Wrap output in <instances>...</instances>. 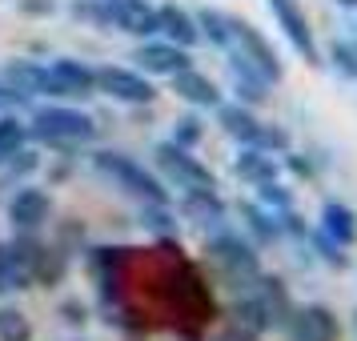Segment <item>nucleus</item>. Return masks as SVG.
<instances>
[{
    "label": "nucleus",
    "instance_id": "nucleus-8",
    "mask_svg": "<svg viewBox=\"0 0 357 341\" xmlns=\"http://www.w3.org/2000/svg\"><path fill=\"white\" fill-rule=\"evenodd\" d=\"M289 341H341L345 329H341V317L321 301H309V305H293L289 321L281 325Z\"/></svg>",
    "mask_w": 357,
    "mask_h": 341
},
{
    "label": "nucleus",
    "instance_id": "nucleus-9",
    "mask_svg": "<svg viewBox=\"0 0 357 341\" xmlns=\"http://www.w3.org/2000/svg\"><path fill=\"white\" fill-rule=\"evenodd\" d=\"M269 13H273L277 29L285 33V40L293 45V52L313 68L321 65V49H317V36H313V29H309L305 8H301L297 0H269Z\"/></svg>",
    "mask_w": 357,
    "mask_h": 341
},
{
    "label": "nucleus",
    "instance_id": "nucleus-2",
    "mask_svg": "<svg viewBox=\"0 0 357 341\" xmlns=\"http://www.w3.org/2000/svg\"><path fill=\"white\" fill-rule=\"evenodd\" d=\"M205 261L221 273V281H229L233 289L241 293L249 289L261 277V253L253 241H245L241 233L233 229H213L209 241H205Z\"/></svg>",
    "mask_w": 357,
    "mask_h": 341
},
{
    "label": "nucleus",
    "instance_id": "nucleus-37",
    "mask_svg": "<svg viewBox=\"0 0 357 341\" xmlns=\"http://www.w3.org/2000/svg\"><path fill=\"white\" fill-rule=\"evenodd\" d=\"M56 317L65 325H77V329H81V325H89V305H84L81 297H68V301L56 305Z\"/></svg>",
    "mask_w": 357,
    "mask_h": 341
},
{
    "label": "nucleus",
    "instance_id": "nucleus-3",
    "mask_svg": "<svg viewBox=\"0 0 357 341\" xmlns=\"http://www.w3.org/2000/svg\"><path fill=\"white\" fill-rule=\"evenodd\" d=\"M93 169H97L100 177H109L121 189V193L137 197L141 205H169V189H165V181L145 169L141 161H132L129 153H116V149H97L93 153Z\"/></svg>",
    "mask_w": 357,
    "mask_h": 341
},
{
    "label": "nucleus",
    "instance_id": "nucleus-18",
    "mask_svg": "<svg viewBox=\"0 0 357 341\" xmlns=\"http://www.w3.org/2000/svg\"><path fill=\"white\" fill-rule=\"evenodd\" d=\"M157 36L173 40L181 49H193L197 40H201V29H197V17L185 13L181 4H161L157 8Z\"/></svg>",
    "mask_w": 357,
    "mask_h": 341
},
{
    "label": "nucleus",
    "instance_id": "nucleus-19",
    "mask_svg": "<svg viewBox=\"0 0 357 341\" xmlns=\"http://www.w3.org/2000/svg\"><path fill=\"white\" fill-rule=\"evenodd\" d=\"M281 173V161L273 153H261V149H245L233 157V177L245 181V185H261V181H277Z\"/></svg>",
    "mask_w": 357,
    "mask_h": 341
},
{
    "label": "nucleus",
    "instance_id": "nucleus-39",
    "mask_svg": "<svg viewBox=\"0 0 357 341\" xmlns=\"http://www.w3.org/2000/svg\"><path fill=\"white\" fill-rule=\"evenodd\" d=\"M217 341H261V333L257 329H249V325H241V321H233L229 317V325L217 333Z\"/></svg>",
    "mask_w": 357,
    "mask_h": 341
},
{
    "label": "nucleus",
    "instance_id": "nucleus-15",
    "mask_svg": "<svg viewBox=\"0 0 357 341\" xmlns=\"http://www.w3.org/2000/svg\"><path fill=\"white\" fill-rule=\"evenodd\" d=\"M113 33L125 36H157V8L149 0H109Z\"/></svg>",
    "mask_w": 357,
    "mask_h": 341
},
{
    "label": "nucleus",
    "instance_id": "nucleus-40",
    "mask_svg": "<svg viewBox=\"0 0 357 341\" xmlns=\"http://www.w3.org/2000/svg\"><path fill=\"white\" fill-rule=\"evenodd\" d=\"M33 100L29 97H20L17 89H8V84L0 81V113H20V109H29Z\"/></svg>",
    "mask_w": 357,
    "mask_h": 341
},
{
    "label": "nucleus",
    "instance_id": "nucleus-17",
    "mask_svg": "<svg viewBox=\"0 0 357 341\" xmlns=\"http://www.w3.org/2000/svg\"><path fill=\"white\" fill-rule=\"evenodd\" d=\"M169 89H173V97H181L193 109H217L221 105V89L205 73H197V68H185L177 77H169Z\"/></svg>",
    "mask_w": 357,
    "mask_h": 341
},
{
    "label": "nucleus",
    "instance_id": "nucleus-14",
    "mask_svg": "<svg viewBox=\"0 0 357 341\" xmlns=\"http://www.w3.org/2000/svg\"><path fill=\"white\" fill-rule=\"evenodd\" d=\"M229 89H233V97H237V105H265L269 100V89L273 84L261 77V68H253L249 61H245L241 52L229 49Z\"/></svg>",
    "mask_w": 357,
    "mask_h": 341
},
{
    "label": "nucleus",
    "instance_id": "nucleus-34",
    "mask_svg": "<svg viewBox=\"0 0 357 341\" xmlns=\"http://www.w3.org/2000/svg\"><path fill=\"white\" fill-rule=\"evenodd\" d=\"M253 189H257V201H261L269 213L293 209V189H285L281 181H261V185H253Z\"/></svg>",
    "mask_w": 357,
    "mask_h": 341
},
{
    "label": "nucleus",
    "instance_id": "nucleus-45",
    "mask_svg": "<svg viewBox=\"0 0 357 341\" xmlns=\"http://www.w3.org/2000/svg\"><path fill=\"white\" fill-rule=\"evenodd\" d=\"M354 333H357V309H354Z\"/></svg>",
    "mask_w": 357,
    "mask_h": 341
},
{
    "label": "nucleus",
    "instance_id": "nucleus-1",
    "mask_svg": "<svg viewBox=\"0 0 357 341\" xmlns=\"http://www.w3.org/2000/svg\"><path fill=\"white\" fill-rule=\"evenodd\" d=\"M93 137H97V121L81 109H73V105H36L33 109L29 141H36V145H49L73 157V149L93 141Z\"/></svg>",
    "mask_w": 357,
    "mask_h": 341
},
{
    "label": "nucleus",
    "instance_id": "nucleus-31",
    "mask_svg": "<svg viewBox=\"0 0 357 341\" xmlns=\"http://www.w3.org/2000/svg\"><path fill=\"white\" fill-rule=\"evenodd\" d=\"M29 145V125H20L13 113H0V161Z\"/></svg>",
    "mask_w": 357,
    "mask_h": 341
},
{
    "label": "nucleus",
    "instance_id": "nucleus-28",
    "mask_svg": "<svg viewBox=\"0 0 357 341\" xmlns=\"http://www.w3.org/2000/svg\"><path fill=\"white\" fill-rule=\"evenodd\" d=\"M52 245H56L61 253H68V257H73V253H84V249H89V225H84L81 217H68V221H61Z\"/></svg>",
    "mask_w": 357,
    "mask_h": 341
},
{
    "label": "nucleus",
    "instance_id": "nucleus-13",
    "mask_svg": "<svg viewBox=\"0 0 357 341\" xmlns=\"http://www.w3.org/2000/svg\"><path fill=\"white\" fill-rule=\"evenodd\" d=\"M229 217L225 197L217 193V185H197V189H185L181 197V221H189L197 229H217Z\"/></svg>",
    "mask_w": 357,
    "mask_h": 341
},
{
    "label": "nucleus",
    "instance_id": "nucleus-22",
    "mask_svg": "<svg viewBox=\"0 0 357 341\" xmlns=\"http://www.w3.org/2000/svg\"><path fill=\"white\" fill-rule=\"evenodd\" d=\"M65 277H68V253H61L56 245L40 241L36 261H33V285H40V289H56Z\"/></svg>",
    "mask_w": 357,
    "mask_h": 341
},
{
    "label": "nucleus",
    "instance_id": "nucleus-20",
    "mask_svg": "<svg viewBox=\"0 0 357 341\" xmlns=\"http://www.w3.org/2000/svg\"><path fill=\"white\" fill-rule=\"evenodd\" d=\"M233 213L245 221V229H249V237L257 245H273L281 241V225H277V213H269L261 201H237L233 205Z\"/></svg>",
    "mask_w": 357,
    "mask_h": 341
},
{
    "label": "nucleus",
    "instance_id": "nucleus-5",
    "mask_svg": "<svg viewBox=\"0 0 357 341\" xmlns=\"http://www.w3.org/2000/svg\"><path fill=\"white\" fill-rule=\"evenodd\" d=\"M97 73V93L100 97L116 100V105H129V109H149L157 100V84L149 81L145 73L125 65H100L93 68Z\"/></svg>",
    "mask_w": 357,
    "mask_h": 341
},
{
    "label": "nucleus",
    "instance_id": "nucleus-32",
    "mask_svg": "<svg viewBox=\"0 0 357 341\" xmlns=\"http://www.w3.org/2000/svg\"><path fill=\"white\" fill-rule=\"evenodd\" d=\"M325 61L337 68L345 81H357V40H329Z\"/></svg>",
    "mask_w": 357,
    "mask_h": 341
},
{
    "label": "nucleus",
    "instance_id": "nucleus-41",
    "mask_svg": "<svg viewBox=\"0 0 357 341\" xmlns=\"http://www.w3.org/2000/svg\"><path fill=\"white\" fill-rule=\"evenodd\" d=\"M285 169H289L293 177H301V181L317 177V169H313V165H309L305 157H297V153H289V157H285Z\"/></svg>",
    "mask_w": 357,
    "mask_h": 341
},
{
    "label": "nucleus",
    "instance_id": "nucleus-42",
    "mask_svg": "<svg viewBox=\"0 0 357 341\" xmlns=\"http://www.w3.org/2000/svg\"><path fill=\"white\" fill-rule=\"evenodd\" d=\"M49 177H52V185H61L65 177H73V157H68V153H65V157H61L56 165H52V173H49Z\"/></svg>",
    "mask_w": 357,
    "mask_h": 341
},
{
    "label": "nucleus",
    "instance_id": "nucleus-7",
    "mask_svg": "<svg viewBox=\"0 0 357 341\" xmlns=\"http://www.w3.org/2000/svg\"><path fill=\"white\" fill-rule=\"evenodd\" d=\"M233 52H241L245 61L253 68H261V77L269 84H281L285 81V65H281V56H277V49L265 40V36L249 24V20H241V17H233V45H229ZM225 49V52H229Z\"/></svg>",
    "mask_w": 357,
    "mask_h": 341
},
{
    "label": "nucleus",
    "instance_id": "nucleus-33",
    "mask_svg": "<svg viewBox=\"0 0 357 341\" xmlns=\"http://www.w3.org/2000/svg\"><path fill=\"white\" fill-rule=\"evenodd\" d=\"M141 225H145L149 233H157V237H177V217H173L169 205H145Z\"/></svg>",
    "mask_w": 357,
    "mask_h": 341
},
{
    "label": "nucleus",
    "instance_id": "nucleus-36",
    "mask_svg": "<svg viewBox=\"0 0 357 341\" xmlns=\"http://www.w3.org/2000/svg\"><path fill=\"white\" fill-rule=\"evenodd\" d=\"M277 225H281V237H293V241H305L309 237V225H305V217L297 209H285V213H277Z\"/></svg>",
    "mask_w": 357,
    "mask_h": 341
},
{
    "label": "nucleus",
    "instance_id": "nucleus-10",
    "mask_svg": "<svg viewBox=\"0 0 357 341\" xmlns=\"http://www.w3.org/2000/svg\"><path fill=\"white\" fill-rule=\"evenodd\" d=\"M49 97L65 100V105H77V100L97 97V73L73 56H61L49 65Z\"/></svg>",
    "mask_w": 357,
    "mask_h": 341
},
{
    "label": "nucleus",
    "instance_id": "nucleus-26",
    "mask_svg": "<svg viewBox=\"0 0 357 341\" xmlns=\"http://www.w3.org/2000/svg\"><path fill=\"white\" fill-rule=\"evenodd\" d=\"M305 245L317 253V261L321 265H329V269H349V253H345V245H337L329 233H321V229H309V237H305Z\"/></svg>",
    "mask_w": 357,
    "mask_h": 341
},
{
    "label": "nucleus",
    "instance_id": "nucleus-6",
    "mask_svg": "<svg viewBox=\"0 0 357 341\" xmlns=\"http://www.w3.org/2000/svg\"><path fill=\"white\" fill-rule=\"evenodd\" d=\"M153 157H157V169H161V177L169 185H177V189H197V185H217V173H213L209 165L197 157L193 149L177 145V141H161V145L153 149Z\"/></svg>",
    "mask_w": 357,
    "mask_h": 341
},
{
    "label": "nucleus",
    "instance_id": "nucleus-23",
    "mask_svg": "<svg viewBox=\"0 0 357 341\" xmlns=\"http://www.w3.org/2000/svg\"><path fill=\"white\" fill-rule=\"evenodd\" d=\"M233 321L249 325V329H257V333H269V329H277L273 313H269V305H265L257 293H253V285L233 297Z\"/></svg>",
    "mask_w": 357,
    "mask_h": 341
},
{
    "label": "nucleus",
    "instance_id": "nucleus-25",
    "mask_svg": "<svg viewBox=\"0 0 357 341\" xmlns=\"http://www.w3.org/2000/svg\"><path fill=\"white\" fill-rule=\"evenodd\" d=\"M197 29H201V40H209L213 49L225 52L233 45V17L221 8H197Z\"/></svg>",
    "mask_w": 357,
    "mask_h": 341
},
{
    "label": "nucleus",
    "instance_id": "nucleus-4",
    "mask_svg": "<svg viewBox=\"0 0 357 341\" xmlns=\"http://www.w3.org/2000/svg\"><path fill=\"white\" fill-rule=\"evenodd\" d=\"M217 125H221V132L225 137H233L237 145L245 149H261V153H289V132L281 129V125H265L249 105H217Z\"/></svg>",
    "mask_w": 357,
    "mask_h": 341
},
{
    "label": "nucleus",
    "instance_id": "nucleus-11",
    "mask_svg": "<svg viewBox=\"0 0 357 341\" xmlns=\"http://www.w3.org/2000/svg\"><path fill=\"white\" fill-rule=\"evenodd\" d=\"M132 68L145 73V77H165L169 81L185 68H193V56H189V49H181V45L161 36V40H145V45L132 49Z\"/></svg>",
    "mask_w": 357,
    "mask_h": 341
},
{
    "label": "nucleus",
    "instance_id": "nucleus-30",
    "mask_svg": "<svg viewBox=\"0 0 357 341\" xmlns=\"http://www.w3.org/2000/svg\"><path fill=\"white\" fill-rule=\"evenodd\" d=\"M0 341H33V321L24 317V309L0 305Z\"/></svg>",
    "mask_w": 357,
    "mask_h": 341
},
{
    "label": "nucleus",
    "instance_id": "nucleus-35",
    "mask_svg": "<svg viewBox=\"0 0 357 341\" xmlns=\"http://www.w3.org/2000/svg\"><path fill=\"white\" fill-rule=\"evenodd\" d=\"M201 137H205V121H201L197 113H189V116H181L177 125H173V137H169V141H177V145H185V149H197Z\"/></svg>",
    "mask_w": 357,
    "mask_h": 341
},
{
    "label": "nucleus",
    "instance_id": "nucleus-16",
    "mask_svg": "<svg viewBox=\"0 0 357 341\" xmlns=\"http://www.w3.org/2000/svg\"><path fill=\"white\" fill-rule=\"evenodd\" d=\"M0 81L17 89L20 97H49V65H36L29 56H13L0 65Z\"/></svg>",
    "mask_w": 357,
    "mask_h": 341
},
{
    "label": "nucleus",
    "instance_id": "nucleus-43",
    "mask_svg": "<svg viewBox=\"0 0 357 341\" xmlns=\"http://www.w3.org/2000/svg\"><path fill=\"white\" fill-rule=\"evenodd\" d=\"M4 265H8V241H0V277H4Z\"/></svg>",
    "mask_w": 357,
    "mask_h": 341
},
{
    "label": "nucleus",
    "instance_id": "nucleus-12",
    "mask_svg": "<svg viewBox=\"0 0 357 341\" xmlns=\"http://www.w3.org/2000/svg\"><path fill=\"white\" fill-rule=\"evenodd\" d=\"M52 209H56V201H52L49 189H40V185H24L13 193L8 201V221L17 233H40V229L52 221Z\"/></svg>",
    "mask_w": 357,
    "mask_h": 341
},
{
    "label": "nucleus",
    "instance_id": "nucleus-29",
    "mask_svg": "<svg viewBox=\"0 0 357 341\" xmlns=\"http://www.w3.org/2000/svg\"><path fill=\"white\" fill-rule=\"evenodd\" d=\"M68 17L89 24V29H113V20H109V0H73V4H68Z\"/></svg>",
    "mask_w": 357,
    "mask_h": 341
},
{
    "label": "nucleus",
    "instance_id": "nucleus-38",
    "mask_svg": "<svg viewBox=\"0 0 357 341\" xmlns=\"http://www.w3.org/2000/svg\"><path fill=\"white\" fill-rule=\"evenodd\" d=\"M56 0H17V13L20 17H56Z\"/></svg>",
    "mask_w": 357,
    "mask_h": 341
},
{
    "label": "nucleus",
    "instance_id": "nucleus-24",
    "mask_svg": "<svg viewBox=\"0 0 357 341\" xmlns=\"http://www.w3.org/2000/svg\"><path fill=\"white\" fill-rule=\"evenodd\" d=\"M253 293H257L261 301L269 305V313H273V321H277V325L289 321L293 297H289V285H285V281H281L277 273H261L257 281H253Z\"/></svg>",
    "mask_w": 357,
    "mask_h": 341
},
{
    "label": "nucleus",
    "instance_id": "nucleus-21",
    "mask_svg": "<svg viewBox=\"0 0 357 341\" xmlns=\"http://www.w3.org/2000/svg\"><path fill=\"white\" fill-rule=\"evenodd\" d=\"M317 229H321V233H329L337 245H345V249H349V245L357 241V213L349 209L345 201H325Z\"/></svg>",
    "mask_w": 357,
    "mask_h": 341
},
{
    "label": "nucleus",
    "instance_id": "nucleus-44",
    "mask_svg": "<svg viewBox=\"0 0 357 341\" xmlns=\"http://www.w3.org/2000/svg\"><path fill=\"white\" fill-rule=\"evenodd\" d=\"M341 8H349V13H357V0H337Z\"/></svg>",
    "mask_w": 357,
    "mask_h": 341
},
{
    "label": "nucleus",
    "instance_id": "nucleus-27",
    "mask_svg": "<svg viewBox=\"0 0 357 341\" xmlns=\"http://www.w3.org/2000/svg\"><path fill=\"white\" fill-rule=\"evenodd\" d=\"M36 169H40V153L36 149H20V153L0 161V181H29Z\"/></svg>",
    "mask_w": 357,
    "mask_h": 341
}]
</instances>
